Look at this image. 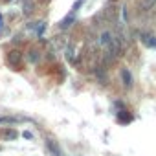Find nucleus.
<instances>
[{
    "mask_svg": "<svg viewBox=\"0 0 156 156\" xmlns=\"http://www.w3.org/2000/svg\"><path fill=\"white\" fill-rule=\"evenodd\" d=\"M46 147H48V151H50L53 156H61V147H59L53 140H46Z\"/></svg>",
    "mask_w": 156,
    "mask_h": 156,
    "instance_id": "nucleus-1",
    "label": "nucleus"
},
{
    "mask_svg": "<svg viewBox=\"0 0 156 156\" xmlns=\"http://www.w3.org/2000/svg\"><path fill=\"white\" fill-rule=\"evenodd\" d=\"M141 41H143L145 46H149V48H156V37H154V35L143 33V35H141Z\"/></svg>",
    "mask_w": 156,
    "mask_h": 156,
    "instance_id": "nucleus-2",
    "label": "nucleus"
},
{
    "mask_svg": "<svg viewBox=\"0 0 156 156\" xmlns=\"http://www.w3.org/2000/svg\"><path fill=\"white\" fill-rule=\"evenodd\" d=\"M8 61H9L11 66H19L20 64V51H9Z\"/></svg>",
    "mask_w": 156,
    "mask_h": 156,
    "instance_id": "nucleus-3",
    "label": "nucleus"
},
{
    "mask_svg": "<svg viewBox=\"0 0 156 156\" xmlns=\"http://www.w3.org/2000/svg\"><path fill=\"white\" fill-rule=\"evenodd\" d=\"M121 77H123V83H125V87H130L132 85V77H130V72L129 70H121Z\"/></svg>",
    "mask_w": 156,
    "mask_h": 156,
    "instance_id": "nucleus-4",
    "label": "nucleus"
},
{
    "mask_svg": "<svg viewBox=\"0 0 156 156\" xmlns=\"http://www.w3.org/2000/svg\"><path fill=\"white\" fill-rule=\"evenodd\" d=\"M2 136H4L6 140H17V136H19V134H17V130L8 129V130H4V132H2Z\"/></svg>",
    "mask_w": 156,
    "mask_h": 156,
    "instance_id": "nucleus-5",
    "label": "nucleus"
},
{
    "mask_svg": "<svg viewBox=\"0 0 156 156\" xmlns=\"http://www.w3.org/2000/svg\"><path fill=\"white\" fill-rule=\"evenodd\" d=\"M28 59H30L31 62H37V61H39V51H37V50H31L30 55H28Z\"/></svg>",
    "mask_w": 156,
    "mask_h": 156,
    "instance_id": "nucleus-6",
    "label": "nucleus"
},
{
    "mask_svg": "<svg viewBox=\"0 0 156 156\" xmlns=\"http://www.w3.org/2000/svg\"><path fill=\"white\" fill-rule=\"evenodd\" d=\"M154 2H156V0H143V2H141V9H149V8H152Z\"/></svg>",
    "mask_w": 156,
    "mask_h": 156,
    "instance_id": "nucleus-7",
    "label": "nucleus"
},
{
    "mask_svg": "<svg viewBox=\"0 0 156 156\" xmlns=\"http://www.w3.org/2000/svg\"><path fill=\"white\" fill-rule=\"evenodd\" d=\"M72 20H73V15H70V17H66V19H64L62 22H61V28H68Z\"/></svg>",
    "mask_w": 156,
    "mask_h": 156,
    "instance_id": "nucleus-8",
    "label": "nucleus"
},
{
    "mask_svg": "<svg viewBox=\"0 0 156 156\" xmlns=\"http://www.w3.org/2000/svg\"><path fill=\"white\" fill-rule=\"evenodd\" d=\"M15 121H17V118H4V116L0 118V123H15Z\"/></svg>",
    "mask_w": 156,
    "mask_h": 156,
    "instance_id": "nucleus-9",
    "label": "nucleus"
},
{
    "mask_svg": "<svg viewBox=\"0 0 156 156\" xmlns=\"http://www.w3.org/2000/svg\"><path fill=\"white\" fill-rule=\"evenodd\" d=\"M24 138H26V140H30V138H31V132H30V130H26V132H24Z\"/></svg>",
    "mask_w": 156,
    "mask_h": 156,
    "instance_id": "nucleus-10",
    "label": "nucleus"
},
{
    "mask_svg": "<svg viewBox=\"0 0 156 156\" xmlns=\"http://www.w3.org/2000/svg\"><path fill=\"white\" fill-rule=\"evenodd\" d=\"M4 2H9V0H4Z\"/></svg>",
    "mask_w": 156,
    "mask_h": 156,
    "instance_id": "nucleus-11",
    "label": "nucleus"
}]
</instances>
